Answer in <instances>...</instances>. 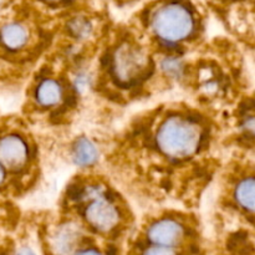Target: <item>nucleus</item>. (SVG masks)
Here are the masks:
<instances>
[{
  "label": "nucleus",
  "instance_id": "nucleus-1",
  "mask_svg": "<svg viewBox=\"0 0 255 255\" xmlns=\"http://www.w3.org/2000/svg\"><path fill=\"white\" fill-rule=\"evenodd\" d=\"M202 141L201 127L192 120L171 116L159 126L156 143L164 156L174 159L193 156Z\"/></svg>",
  "mask_w": 255,
  "mask_h": 255
},
{
  "label": "nucleus",
  "instance_id": "nucleus-2",
  "mask_svg": "<svg viewBox=\"0 0 255 255\" xmlns=\"http://www.w3.org/2000/svg\"><path fill=\"white\" fill-rule=\"evenodd\" d=\"M152 30L164 42L183 41L194 30L193 14L186 5L168 2L154 12Z\"/></svg>",
  "mask_w": 255,
  "mask_h": 255
},
{
  "label": "nucleus",
  "instance_id": "nucleus-3",
  "mask_svg": "<svg viewBox=\"0 0 255 255\" xmlns=\"http://www.w3.org/2000/svg\"><path fill=\"white\" fill-rule=\"evenodd\" d=\"M84 217L87 224L99 233H110L120 223V213L115 203L95 189L94 196H89Z\"/></svg>",
  "mask_w": 255,
  "mask_h": 255
},
{
  "label": "nucleus",
  "instance_id": "nucleus-4",
  "mask_svg": "<svg viewBox=\"0 0 255 255\" xmlns=\"http://www.w3.org/2000/svg\"><path fill=\"white\" fill-rule=\"evenodd\" d=\"M148 61L137 47L124 44L112 56V74L122 84L134 81L143 72Z\"/></svg>",
  "mask_w": 255,
  "mask_h": 255
},
{
  "label": "nucleus",
  "instance_id": "nucleus-5",
  "mask_svg": "<svg viewBox=\"0 0 255 255\" xmlns=\"http://www.w3.org/2000/svg\"><path fill=\"white\" fill-rule=\"evenodd\" d=\"M29 159V147L17 134H7L0 138V163L10 171H19Z\"/></svg>",
  "mask_w": 255,
  "mask_h": 255
},
{
  "label": "nucleus",
  "instance_id": "nucleus-6",
  "mask_svg": "<svg viewBox=\"0 0 255 255\" xmlns=\"http://www.w3.org/2000/svg\"><path fill=\"white\" fill-rule=\"evenodd\" d=\"M147 237L152 244L176 249L184 238V228L174 219H161L149 227Z\"/></svg>",
  "mask_w": 255,
  "mask_h": 255
},
{
  "label": "nucleus",
  "instance_id": "nucleus-7",
  "mask_svg": "<svg viewBox=\"0 0 255 255\" xmlns=\"http://www.w3.org/2000/svg\"><path fill=\"white\" fill-rule=\"evenodd\" d=\"M29 41V30L21 22H7L0 29V44L7 50L17 51Z\"/></svg>",
  "mask_w": 255,
  "mask_h": 255
},
{
  "label": "nucleus",
  "instance_id": "nucleus-8",
  "mask_svg": "<svg viewBox=\"0 0 255 255\" xmlns=\"http://www.w3.org/2000/svg\"><path fill=\"white\" fill-rule=\"evenodd\" d=\"M234 198L246 213L255 216V174L244 177L238 182L234 189Z\"/></svg>",
  "mask_w": 255,
  "mask_h": 255
},
{
  "label": "nucleus",
  "instance_id": "nucleus-9",
  "mask_svg": "<svg viewBox=\"0 0 255 255\" xmlns=\"http://www.w3.org/2000/svg\"><path fill=\"white\" fill-rule=\"evenodd\" d=\"M62 96H64V90L62 86L52 79L42 80L37 86L35 97H36L37 104L44 107L56 106L61 102Z\"/></svg>",
  "mask_w": 255,
  "mask_h": 255
},
{
  "label": "nucleus",
  "instance_id": "nucleus-10",
  "mask_svg": "<svg viewBox=\"0 0 255 255\" xmlns=\"http://www.w3.org/2000/svg\"><path fill=\"white\" fill-rule=\"evenodd\" d=\"M99 158L96 146L87 138H79L72 149V159L80 167L92 166Z\"/></svg>",
  "mask_w": 255,
  "mask_h": 255
},
{
  "label": "nucleus",
  "instance_id": "nucleus-11",
  "mask_svg": "<svg viewBox=\"0 0 255 255\" xmlns=\"http://www.w3.org/2000/svg\"><path fill=\"white\" fill-rule=\"evenodd\" d=\"M79 242L80 232L74 226H61L54 236V247L59 253H71Z\"/></svg>",
  "mask_w": 255,
  "mask_h": 255
},
{
  "label": "nucleus",
  "instance_id": "nucleus-12",
  "mask_svg": "<svg viewBox=\"0 0 255 255\" xmlns=\"http://www.w3.org/2000/svg\"><path fill=\"white\" fill-rule=\"evenodd\" d=\"M176 249L169 248V247H163V246H156V244H152L148 248L144 251V254H173L176 253Z\"/></svg>",
  "mask_w": 255,
  "mask_h": 255
},
{
  "label": "nucleus",
  "instance_id": "nucleus-13",
  "mask_svg": "<svg viewBox=\"0 0 255 255\" xmlns=\"http://www.w3.org/2000/svg\"><path fill=\"white\" fill-rule=\"evenodd\" d=\"M163 67L166 69L167 72H169V74H179V71H181L182 69L179 61H177V60L174 59L166 60V62L163 64Z\"/></svg>",
  "mask_w": 255,
  "mask_h": 255
},
{
  "label": "nucleus",
  "instance_id": "nucleus-14",
  "mask_svg": "<svg viewBox=\"0 0 255 255\" xmlns=\"http://www.w3.org/2000/svg\"><path fill=\"white\" fill-rule=\"evenodd\" d=\"M243 129L246 131L247 134L255 137V116L246 119V121L243 122Z\"/></svg>",
  "mask_w": 255,
  "mask_h": 255
},
{
  "label": "nucleus",
  "instance_id": "nucleus-15",
  "mask_svg": "<svg viewBox=\"0 0 255 255\" xmlns=\"http://www.w3.org/2000/svg\"><path fill=\"white\" fill-rule=\"evenodd\" d=\"M4 179H5V167L0 163V184L4 182Z\"/></svg>",
  "mask_w": 255,
  "mask_h": 255
},
{
  "label": "nucleus",
  "instance_id": "nucleus-16",
  "mask_svg": "<svg viewBox=\"0 0 255 255\" xmlns=\"http://www.w3.org/2000/svg\"><path fill=\"white\" fill-rule=\"evenodd\" d=\"M45 1H47V2H59V1H61V0H45Z\"/></svg>",
  "mask_w": 255,
  "mask_h": 255
},
{
  "label": "nucleus",
  "instance_id": "nucleus-17",
  "mask_svg": "<svg viewBox=\"0 0 255 255\" xmlns=\"http://www.w3.org/2000/svg\"><path fill=\"white\" fill-rule=\"evenodd\" d=\"M2 1H4V0H0V5H1V4H2Z\"/></svg>",
  "mask_w": 255,
  "mask_h": 255
}]
</instances>
